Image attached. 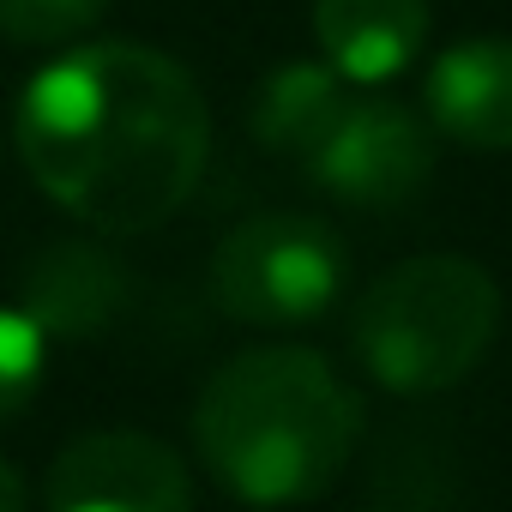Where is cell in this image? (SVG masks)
I'll use <instances>...</instances> for the list:
<instances>
[{"mask_svg":"<svg viewBox=\"0 0 512 512\" xmlns=\"http://www.w3.org/2000/svg\"><path fill=\"white\" fill-rule=\"evenodd\" d=\"M428 0H314V43L350 85L398 79L428 43Z\"/></svg>","mask_w":512,"mask_h":512,"instance_id":"9","label":"cell"},{"mask_svg":"<svg viewBox=\"0 0 512 512\" xmlns=\"http://www.w3.org/2000/svg\"><path fill=\"white\" fill-rule=\"evenodd\" d=\"M362 440V398L338 380L320 350L302 344H260L229 356L199 404H193V446L217 488L241 506H308L320 500Z\"/></svg>","mask_w":512,"mask_h":512,"instance_id":"2","label":"cell"},{"mask_svg":"<svg viewBox=\"0 0 512 512\" xmlns=\"http://www.w3.org/2000/svg\"><path fill=\"white\" fill-rule=\"evenodd\" d=\"M428 127L464 151H512V37H464L422 79Z\"/></svg>","mask_w":512,"mask_h":512,"instance_id":"7","label":"cell"},{"mask_svg":"<svg viewBox=\"0 0 512 512\" xmlns=\"http://www.w3.org/2000/svg\"><path fill=\"white\" fill-rule=\"evenodd\" d=\"M500 332V284L470 253H416L368 284L350 344L374 386L428 398L458 386Z\"/></svg>","mask_w":512,"mask_h":512,"instance_id":"3","label":"cell"},{"mask_svg":"<svg viewBox=\"0 0 512 512\" xmlns=\"http://www.w3.org/2000/svg\"><path fill=\"white\" fill-rule=\"evenodd\" d=\"M350 79H338L326 61H290L278 67L260 91H253V139L278 157H308V145L320 139V127L332 121V109L344 103Z\"/></svg>","mask_w":512,"mask_h":512,"instance_id":"10","label":"cell"},{"mask_svg":"<svg viewBox=\"0 0 512 512\" xmlns=\"http://www.w3.org/2000/svg\"><path fill=\"white\" fill-rule=\"evenodd\" d=\"M43 368H49V338H43V326H37L25 308H7V302H0V422H13V416L37 398Z\"/></svg>","mask_w":512,"mask_h":512,"instance_id":"11","label":"cell"},{"mask_svg":"<svg viewBox=\"0 0 512 512\" xmlns=\"http://www.w3.org/2000/svg\"><path fill=\"white\" fill-rule=\"evenodd\" d=\"M49 512H193V476L175 446L145 428L79 434L49 482Z\"/></svg>","mask_w":512,"mask_h":512,"instance_id":"6","label":"cell"},{"mask_svg":"<svg viewBox=\"0 0 512 512\" xmlns=\"http://www.w3.org/2000/svg\"><path fill=\"white\" fill-rule=\"evenodd\" d=\"M302 169L350 205H368V211L404 205L434 175L428 115H416L392 97H368V85H350L344 103L332 109V121L320 127V139L308 145Z\"/></svg>","mask_w":512,"mask_h":512,"instance_id":"5","label":"cell"},{"mask_svg":"<svg viewBox=\"0 0 512 512\" xmlns=\"http://www.w3.org/2000/svg\"><path fill=\"white\" fill-rule=\"evenodd\" d=\"M344 278V241L308 211H260L211 253V296L247 326H302L344 296Z\"/></svg>","mask_w":512,"mask_h":512,"instance_id":"4","label":"cell"},{"mask_svg":"<svg viewBox=\"0 0 512 512\" xmlns=\"http://www.w3.org/2000/svg\"><path fill=\"white\" fill-rule=\"evenodd\" d=\"M0 512H25V476L0 458Z\"/></svg>","mask_w":512,"mask_h":512,"instance_id":"13","label":"cell"},{"mask_svg":"<svg viewBox=\"0 0 512 512\" xmlns=\"http://www.w3.org/2000/svg\"><path fill=\"white\" fill-rule=\"evenodd\" d=\"M127 266L97 241H43V253L25 266L19 308L43 326V338H97L127 308Z\"/></svg>","mask_w":512,"mask_h":512,"instance_id":"8","label":"cell"},{"mask_svg":"<svg viewBox=\"0 0 512 512\" xmlns=\"http://www.w3.org/2000/svg\"><path fill=\"white\" fill-rule=\"evenodd\" d=\"M103 13H109V0H0V37L55 49V43L85 37Z\"/></svg>","mask_w":512,"mask_h":512,"instance_id":"12","label":"cell"},{"mask_svg":"<svg viewBox=\"0 0 512 512\" xmlns=\"http://www.w3.org/2000/svg\"><path fill=\"white\" fill-rule=\"evenodd\" d=\"M31 181L97 235L169 223L211 157V109L193 73L151 43H79L19 97Z\"/></svg>","mask_w":512,"mask_h":512,"instance_id":"1","label":"cell"}]
</instances>
